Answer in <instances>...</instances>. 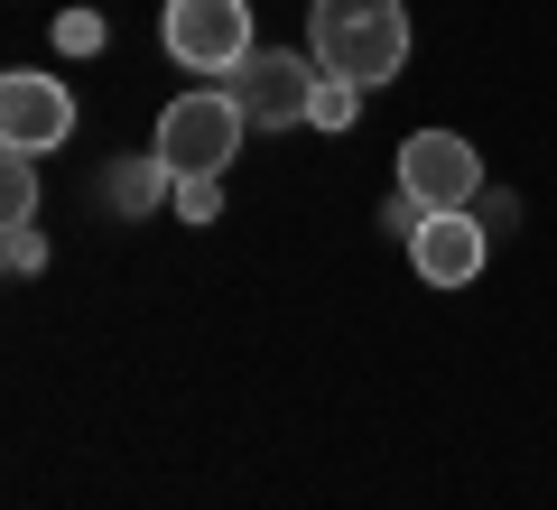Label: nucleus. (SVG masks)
<instances>
[{
  "instance_id": "0eeeda50",
  "label": "nucleus",
  "mask_w": 557,
  "mask_h": 510,
  "mask_svg": "<svg viewBox=\"0 0 557 510\" xmlns=\"http://www.w3.org/2000/svg\"><path fill=\"white\" fill-rule=\"evenodd\" d=\"M483 251H493V233L474 223V204H465V214H428L409 233V260H418L428 288H465V278H483Z\"/></svg>"
},
{
  "instance_id": "ddd939ff",
  "label": "nucleus",
  "mask_w": 557,
  "mask_h": 510,
  "mask_svg": "<svg viewBox=\"0 0 557 510\" xmlns=\"http://www.w3.org/2000/svg\"><path fill=\"white\" fill-rule=\"evenodd\" d=\"M10 270H47V241H38V223H10Z\"/></svg>"
},
{
  "instance_id": "9b49d317",
  "label": "nucleus",
  "mask_w": 557,
  "mask_h": 510,
  "mask_svg": "<svg viewBox=\"0 0 557 510\" xmlns=\"http://www.w3.org/2000/svg\"><path fill=\"white\" fill-rule=\"evenodd\" d=\"M168 204H177L186 223H214L223 214V177H177V196H168Z\"/></svg>"
},
{
  "instance_id": "39448f33",
  "label": "nucleus",
  "mask_w": 557,
  "mask_h": 510,
  "mask_svg": "<svg viewBox=\"0 0 557 510\" xmlns=\"http://www.w3.org/2000/svg\"><path fill=\"white\" fill-rule=\"evenodd\" d=\"M399 196H418L428 214H465V204L483 196L474 139H456V130H409V149H399Z\"/></svg>"
},
{
  "instance_id": "1a4fd4ad",
  "label": "nucleus",
  "mask_w": 557,
  "mask_h": 510,
  "mask_svg": "<svg viewBox=\"0 0 557 510\" xmlns=\"http://www.w3.org/2000/svg\"><path fill=\"white\" fill-rule=\"evenodd\" d=\"M0 214H10V223H38V158H20V149L0 158Z\"/></svg>"
},
{
  "instance_id": "423d86ee",
  "label": "nucleus",
  "mask_w": 557,
  "mask_h": 510,
  "mask_svg": "<svg viewBox=\"0 0 557 510\" xmlns=\"http://www.w3.org/2000/svg\"><path fill=\"white\" fill-rule=\"evenodd\" d=\"M75 130V94H65L57 75H0V149H20V158H38V149H57V139Z\"/></svg>"
},
{
  "instance_id": "f257e3e1",
  "label": "nucleus",
  "mask_w": 557,
  "mask_h": 510,
  "mask_svg": "<svg viewBox=\"0 0 557 510\" xmlns=\"http://www.w3.org/2000/svg\"><path fill=\"white\" fill-rule=\"evenodd\" d=\"M307 57L372 94L409 65V10L399 0H307Z\"/></svg>"
},
{
  "instance_id": "7ed1b4c3",
  "label": "nucleus",
  "mask_w": 557,
  "mask_h": 510,
  "mask_svg": "<svg viewBox=\"0 0 557 510\" xmlns=\"http://www.w3.org/2000/svg\"><path fill=\"white\" fill-rule=\"evenodd\" d=\"M168 57L186 65V75L223 84L242 57H251V0H168Z\"/></svg>"
},
{
  "instance_id": "f8f14e48",
  "label": "nucleus",
  "mask_w": 557,
  "mask_h": 510,
  "mask_svg": "<svg viewBox=\"0 0 557 510\" xmlns=\"http://www.w3.org/2000/svg\"><path fill=\"white\" fill-rule=\"evenodd\" d=\"M57 47H75V57H94V47H102V20H94V10H65V20H57Z\"/></svg>"
},
{
  "instance_id": "20e7f679",
  "label": "nucleus",
  "mask_w": 557,
  "mask_h": 510,
  "mask_svg": "<svg viewBox=\"0 0 557 510\" xmlns=\"http://www.w3.org/2000/svg\"><path fill=\"white\" fill-rule=\"evenodd\" d=\"M317 84H325V65H317V57H288V47H251V57L223 75V94L242 102V121H270V130H288V121H307Z\"/></svg>"
},
{
  "instance_id": "9d476101",
  "label": "nucleus",
  "mask_w": 557,
  "mask_h": 510,
  "mask_svg": "<svg viewBox=\"0 0 557 510\" xmlns=\"http://www.w3.org/2000/svg\"><path fill=\"white\" fill-rule=\"evenodd\" d=\"M354 112H362V84H344V75H325L317 102H307V121H317V130H354Z\"/></svg>"
},
{
  "instance_id": "6e6552de",
  "label": "nucleus",
  "mask_w": 557,
  "mask_h": 510,
  "mask_svg": "<svg viewBox=\"0 0 557 510\" xmlns=\"http://www.w3.org/2000/svg\"><path fill=\"white\" fill-rule=\"evenodd\" d=\"M102 196H112L121 214H149V204H159V196H177V167H168L159 149H149V158H121L112 177H102Z\"/></svg>"
},
{
  "instance_id": "f03ea898",
  "label": "nucleus",
  "mask_w": 557,
  "mask_h": 510,
  "mask_svg": "<svg viewBox=\"0 0 557 510\" xmlns=\"http://www.w3.org/2000/svg\"><path fill=\"white\" fill-rule=\"evenodd\" d=\"M242 149V102L223 94V84H205V94H177L159 112V158L177 167V177H223Z\"/></svg>"
}]
</instances>
